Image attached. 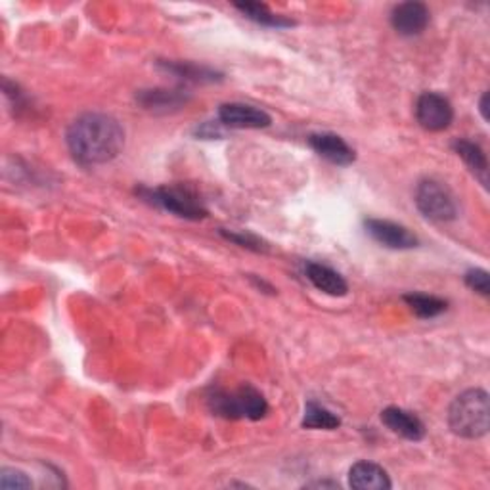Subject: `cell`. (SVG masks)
Returning a JSON list of instances; mask_svg holds the SVG:
<instances>
[{"instance_id":"obj_25","label":"cell","mask_w":490,"mask_h":490,"mask_svg":"<svg viewBox=\"0 0 490 490\" xmlns=\"http://www.w3.org/2000/svg\"><path fill=\"white\" fill-rule=\"evenodd\" d=\"M306 486H332V488H337L339 485L337 483H313V485H306Z\"/></svg>"},{"instance_id":"obj_8","label":"cell","mask_w":490,"mask_h":490,"mask_svg":"<svg viewBox=\"0 0 490 490\" xmlns=\"http://www.w3.org/2000/svg\"><path fill=\"white\" fill-rule=\"evenodd\" d=\"M219 121L226 129H266L272 125V117L261 107L230 102L219 107Z\"/></svg>"},{"instance_id":"obj_9","label":"cell","mask_w":490,"mask_h":490,"mask_svg":"<svg viewBox=\"0 0 490 490\" xmlns=\"http://www.w3.org/2000/svg\"><path fill=\"white\" fill-rule=\"evenodd\" d=\"M311 146L322 159L330 161L337 167H349L356 161V152L349 146L347 140L335 133H315L306 138Z\"/></svg>"},{"instance_id":"obj_2","label":"cell","mask_w":490,"mask_h":490,"mask_svg":"<svg viewBox=\"0 0 490 490\" xmlns=\"http://www.w3.org/2000/svg\"><path fill=\"white\" fill-rule=\"evenodd\" d=\"M448 425L462 439H481L490 427V403L485 389H467L448 408Z\"/></svg>"},{"instance_id":"obj_1","label":"cell","mask_w":490,"mask_h":490,"mask_svg":"<svg viewBox=\"0 0 490 490\" xmlns=\"http://www.w3.org/2000/svg\"><path fill=\"white\" fill-rule=\"evenodd\" d=\"M65 142L71 155L81 165H104L123 152L125 129L114 115L86 112L71 121Z\"/></svg>"},{"instance_id":"obj_11","label":"cell","mask_w":490,"mask_h":490,"mask_svg":"<svg viewBox=\"0 0 490 490\" xmlns=\"http://www.w3.org/2000/svg\"><path fill=\"white\" fill-rule=\"evenodd\" d=\"M381 422L384 425L398 435V437L408 441H422L425 437V425L415 414L398 408V406H387L381 412Z\"/></svg>"},{"instance_id":"obj_24","label":"cell","mask_w":490,"mask_h":490,"mask_svg":"<svg viewBox=\"0 0 490 490\" xmlns=\"http://www.w3.org/2000/svg\"><path fill=\"white\" fill-rule=\"evenodd\" d=\"M479 112H481L483 119H485V121H488V93H485V95L481 96V102H479Z\"/></svg>"},{"instance_id":"obj_22","label":"cell","mask_w":490,"mask_h":490,"mask_svg":"<svg viewBox=\"0 0 490 490\" xmlns=\"http://www.w3.org/2000/svg\"><path fill=\"white\" fill-rule=\"evenodd\" d=\"M465 285L469 289H474L475 294L483 295V297H488L490 295V278H488V272L485 268H471L465 272Z\"/></svg>"},{"instance_id":"obj_19","label":"cell","mask_w":490,"mask_h":490,"mask_svg":"<svg viewBox=\"0 0 490 490\" xmlns=\"http://www.w3.org/2000/svg\"><path fill=\"white\" fill-rule=\"evenodd\" d=\"M163 67H165L167 71H171V74H175L176 77H183L186 81H192V83H213L219 79V74L213 69H207V67H199V65H194V64H185V62H163L161 64Z\"/></svg>"},{"instance_id":"obj_18","label":"cell","mask_w":490,"mask_h":490,"mask_svg":"<svg viewBox=\"0 0 490 490\" xmlns=\"http://www.w3.org/2000/svg\"><path fill=\"white\" fill-rule=\"evenodd\" d=\"M405 303L412 308V313L417 318H435L441 316L446 308H448V301L435 297V295H425V294H406Z\"/></svg>"},{"instance_id":"obj_6","label":"cell","mask_w":490,"mask_h":490,"mask_svg":"<svg viewBox=\"0 0 490 490\" xmlns=\"http://www.w3.org/2000/svg\"><path fill=\"white\" fill-rule=\"evenodd\" d=\"M415 119L429 133H443L454 121L450 100L439 93H424L415 104Z\"/></svg>"},{"instance_id":"obj_20","label":"cell","mask_w":490,"mask_h":490,"mask_svg":"<svg viewBox=\"0 0 490 490\" xmlns=\"http://www.w3.org/2000/svg\"><path fill=\"white\" fill-rule=\"evenodd\" d=\"M0 488L3 490H27V488H33V481L22 469L3 467L0 469Z\"/></svg>"},{"instance_id":"obj_4","label":"cell","mask_w":490,"mask_h":490,"mask_svg":"<svg viewBox=\"0 0 490 490\" xmlns=\"http://www.w3.org/2000/svg\"><path fill=\"white\" fill-rule=\"evenodd\" d=\"M136 194L144 202L155 205L163 211H169L180 219L199 221L205 219L207 209L194 192L180 186H159V188H140Z\"/></svg>"},{"instance_id":"obj_16","label":"cell","mask_w":490,"mask_h":490,"mask_svg":"<svg viewBox=\"0 0 490 490\" xmlns=\"http://www.w3.org/2000/svg\"><path fill=\"white\" fill-rule=\"evenodd\" d=\"M234 8L240 10L244 14V17H247V20L255 22V24H259L263 27L285 29V27H294L295 25L294 20H287L285 15L275 14L263 3H235Z\"/></svg>"},{"instance_id":"obj_5","label":"cell","mask_w":490,"mask_h":490,"mask_svg":"<svg viewBox=\"0 0 490 490\" xmlns=\"http://www.w3.org/2000/svg\"><path fill=\"white\" fill-rule=\"evenodd\" d=\"M415 207L433 223H450L458 216V205L452 192L435 178H424L415 186Z\"/></svg>"},{"instance_id":"obj_15","label":"cell","mask_w":490,"mask_h":490,"mask_svg":"<svg viewBox=\"0 0 490 490\" xmlns=\"http://www.w3.org/2000/svg\"><path fill=\"white\" fill-rule=\"evenodd\" d=\"M452 150L456 152V155L465 163L469 171L474 173L481 180V185L486 188L488 186V159L479 144L471 142L467 138H458V140H454Z\"/></svg>"},{"instance_id":"obj_17","label":"cell","mask_w":490,"mask_h":490,"mask_svg":"<svg viewBox=\"0 0 490 490\" xmlns=\"http://www.w3.org/2000/svg\"><path fill=\"white\" fill-rule=\"evenodd\" d=\"M301 425L305 429L334 431L341 425V420H339V415H335L332 410H328L315 401H308L305 406V415H303Z\"/></svg>"},{"instance_id":"obj_21","label":"cell","mask_w":490,"mask_h":490,"mask_svg":"<svg viewBox=\"0 0 490 490\" xmlns=\"http://www.w3.org/2000/svg\"><path fill=\"white\" fill-rule=\"evenodd\" d=\"M223 238H226L228 242L240 245V247H245L249 251H255V253H266L268 251V245L266 242H263L259 235L251 234V232H226V230H221Z\"/></svg>"},{"instance_id":"obj_23","label":"cell","mask_w":490,"mask_h":490,"mask_svg":"<svg viewBox=\"0 0 490 490\" xmlns=\"http://www.w3.org/2000/svg\"><path fill=\"white\" fill-rule=\"evenodd\" d=\"M223 123L219 121V123H216V125H213V123H205V125H202V126H199V129H197V136H202V138H209V140H213V138H221V136H225V131H223Z\"/></svg>"},{"instance_id":"obj_12","label":"cell","mask_w":490,"mask_h":490,"mask_svg":"<svg viewBox=\"0 0 490 490\" xmlns=\"http://www.w3.org/2000/svg\"><path fill=\"white\" fill-rule=\"evenodd\" d=\"M305 276L311 282L318 292L332 295V297H345L349 294V284L337 270L322 263H306L305 265Z\"/></svg>"},{"instance_id":"obj_13","label":"cell","mask_w":490,"mask_h":490,"mask_svg":"<svg viewBox=\"0 0 490 490\" xmlns=\"http://www.w3.org/2000/svg\"><path fill=\"white\" fill-rule=\"evenodd\" d=\"M349 485L356 490H389L393 486L387 471L366 460L356 462L349 469Z\"/></svg>"},{"instance_id":"obj_7","label":"cell","mask_w":490,"mask_h":490,"mask_svg":"<svg viewBox=\"0 0 490 490\" xmlns=\"http://www.w3.org/2000/svg\"><path fill=\"white\" fill-rule=\"evenodd\" d=\"M366 234L379 245L395 251H406L420 245V240L414 232H410L405 225H398L393 221L384 219H366L365 221Z\"/></svg>"},{"instance_id":"obj_10","label":"cell","mask_w":490,"mask_h":490,"mask_svg":"<svg viewBox=\"0 0 490 490\" xmlns=\"http://www.w3.org/2000/svg\"><path fill=\"white\" fill-rule=\"evenodd\" d=\"M429 8L424 3H403L396 5L391 12L393 29L403 37H417L429 25Z\"/></svg>"},{"instance_id":"obj_14","label":"cell","mask_w":490,"mask_h":490,"mask_svg":"<svg viewBox=\"0 0 490 490\" xmlns=\"http://www.w3.org/2000/svg\"><path fill=\"white\" fill-rule=\"evenodd\" d=\"M136 100L140 102L144 110L155 112V114H169L186 105L188 95L183 93V90L155 88V90H142V93L136 96Z\"/></svg>"},{"instance_id":"obj_3","label":"cell","mask_w":490,"mask_h":490,"mask_svg":"<svg viewBox=\"0 0 490 490\" xmlns=\"http://www.w3.org/2000/svg\"><path fill=\"white\" fill-rule=\"evenodd\" d=\"M209 410L225 420L259 422L268 414V403L261 391L251 385H242L235 391L213 389L207 395Z\"/></svg>"}]
</instances>
